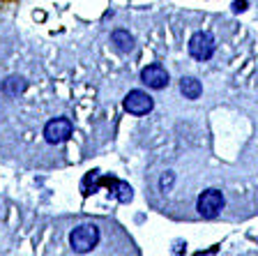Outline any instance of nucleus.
<instances>
[{
  "label": "nucleus",
  "instance_id": "5",
  "mask_svg": "<svg viewBox=\"0 0 258 256\" xmlns=\"http://www.w3.org/2000/svg\"><path fill=\"white\" fill-rule=\"evenodd\" d=\"M189 54L196 60H210L215 54V39L210 32H196L191 39H189Z\"/></svg>",
  "mask_w": 258,
  "mask_h": 256
},
{
  "label": "nucleus",
  "instance_id": "4",
  "mask_svg": "<svg viewBox=\"0 0 258 256\" xmlns=\"http://www.w3.org/2000/svg\"><path fill=\"white\" fill-rule=\"evenodd\" d=\"M122 104H124V111L132 113V116H145V113H150L152 107H155L152 97L143 90H129Z\"/></svg>",
  "mask_w": 258,
  "mask_h": 256
},
{
  "label": "nucleus",
  "instance_id": "10",
  "mask_svg": "<svg viewBox=\"0 0 258 256\" xmlns=\"http://www.w3.org/2000/svg\"><path fill=\"white\" fill-rule=\"evenodd\" d=\"M113 189H115V196H118V201L120 203H129L132 201V196H134V194H132V187L127 185V182H118V180H113Z\"/></svg>",
  "mask_w": 258,
  "mask_h": 256
},
{
  "label": "nucleus",
  "instance_id": "2",
  "mask_svg": "<svg viewBox=\"0 0 258 256\" xmlns=\"http://www.w3.org/2000/svg\"><path fill=\"white\" fill-rule=\"evenodd\" d=\"M221 208H224V194H221L219 189H208V192H203L199 196V201H196V210H199V215L205 219H215L217 215L221 213Z\"/></svg>",
  "mask_w": 258,
  "mask_h": 256
},
{
  "label": "nucleus",
  "instance_id": "1",
  "mask_svg": "<svg viewBox=\"0 0 258 256\" xmlns=\"http://www.w3.org/2000/svg\"><path fill=\"white\" fill-rule=\"evenodd\" d=\"M97 242H99V229L95 224H83V226H76L70 235V245L74 251L79 254H86V251L95 249Z\"/></svg>",
  "mask_w": 258,
  "mask_h": 256
},
{
  "label": "nucleus",
  "instance_id": "6",
  "mask_svg": "<svg viewBox=\"0 0 258 256\" xmlns=\"http://www.w3.org/2000/svg\"><path fill=\"white\" fill-rule=\"evenodd\" d=\"M141 81H143L148 88L152 90H161V88H166L168 85V72L161 67V65H148L141 70Z\"/></svg>",
  "mask_w": 258,
  "mask_h": 256
},
{
  "label": "nucleus",
  "instance_id": "12",
  "mask_svg": "<svg viewBox=\"0 0 258 256\" xmlns=\"http://www.w3.org/2000/svg\"><path fill=\"white\" fill-rule=\"evenodd\" d=\"M171 182H173V176H171V173H168V178H166V176L161 178V187H164V189H166V187L171 185Z\"/></svg>",
  "mask_w": 258,
  "mask_h": 256
},
{
  "label": "nucleus",
  "instance_id": "8",
  "mask_svg": "<svg viewBox=\"0 0 258 256\" xmlns=\"http://www.w3.org/2000/svg\"><path fill=\"white\" fill-rule=\"evenodd\" d=\"M111 42H113V46L118 48L120 54H129V51L134 48V37H132L127 30H115L111 35Z\"/></svg>",
  "mask_w": 258,
  "mask_h": 256
},
{
  "label": "nucleus",
  "instance_id": "7",
  "mask_svg": "<svg viewBox=\"0 0 258 256\" xmlns=\"http://www.w3.org/2000/svg\"><path fill=\"white\" fill-rule=\"evenodd\" d=\"M180 92L184 95V99H199L201 92H203V85H201L199 79H194V76H184L180 81Z\"/></svg>",
  "mask_w": 258,
  "mask_h": 256
},
{
  "label": "nucleus",
  "instance_id": "11",
  "mask_svg": "<svg viewBox=\"0 0 258 256\" xmlns=\"http://www.w3.org/2000/svg\"><path fill=\"white\" fill-rule=\"evenodd\" d=\"M233 10H235V12H244V10H247V0H235V3H233Z\"/></svg>",
  "mask_w": 258,
  "mask_h": 256
},
{
  "label": "nucleus",
  "instance_id": "3",
  "mask_svg": "<svg viewBox=\"0 0 258 256\" xmlns=\"http://www.w3.org/2000/svg\"><path fill=\"white\" fill-rule=\"evenodd\" d=\"M72 120L70 118H53V120H48L46 127H44V139L48 141V143H64V141L72 136Z\"/></svg>",
  "mask_w": 258,
  "mask_h": 256
},
{
  "label": "nucleus",
  "instance_id": "9",
  "mask_svg": "<svg viewBox=\"0 0 258 256\" xmlns=\"http://www.w3.org/2000/svg\"><path fill=\"white\" fill-rule=\"evenodd\" d=\"M3 90L10 92V95H19V92L26 90V81L21 76H10V79L3 83Z\"/></svg>",
  "mask_w": 258,
  "mask_h": 256
}]
</instances>
